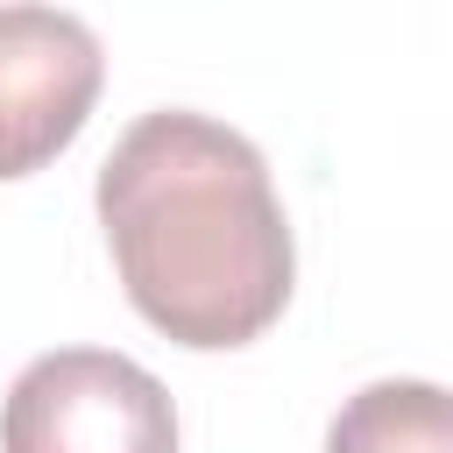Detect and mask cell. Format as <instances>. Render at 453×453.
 <instances>
[{
	"label": "cell",
	"instance_id": "277c9868",
	"mask_svg": "<svg viewBox=\"0 0 453 453\" xmlns=\"http://www.w3.org/2000/svg\"><path fill=\"white\" fill-rule=\"evenodd\" d=\"M326 453H453V403L439 382H368L340 403Z\"/></svg>",
	"mask_w": 453,
	"mask_h": 453
},
{
	"label": "cell",
	"instance_id": "6da1fadb",
	"mask_svg": "<svg viewBox=\"0 0 453 453\" xmlns=\"http://www.w3.org/2000/svg\"><path fill=\"white\" fill-rule=\"evenodd\" d=\"M99 226L127 304L177 347H248L290 304L297 241L269 163L212 113L156 106L99 163Z\"/></svg>",
	"mask_w": 453,
	"mask_h": 453
},
{
	"label": "cell",
	"instance_id": "7a4b0ae2",
	"mask_svg": "<svg viewBox=\"0 0 453 453\" xmlns=\"http://www.w3.org/2000/svg\"><path fill=\"white\" fill-rule=\"evenodd\" d=\"M0 453H177V403L113 347H57L14 375Z\"/></svg>",
	"mask_w": 453,
	"mask_h": 453
},
{
	"label": "cell",
	"instance_id": "3957f363",
	"mask_svg": "<svg viewBox=\"0 0 453 453\" xmlns=\"http://www.w3.org/2000/svg\"><path fill=\"white\" fill-rule=\"evenodd\" d=\"M99 35L64 7H0V177L64 156L99 99Z\"/></svg>",
	"mask_w": 453,
	"mask_h": 453
}]
</instances>
